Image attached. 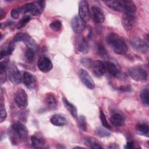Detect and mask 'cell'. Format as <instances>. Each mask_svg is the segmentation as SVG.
<instances>
[{"label":"cell","instance_id":"cell-41","mask_svg":"<svg viewBox=\"0 0 149 149\" xmlns=\"http://www.w3.org/2000/svg\"><path fill=\"white\" fill-rule=\"evenodd\" d=\"M109 148H119V146L116 143H111L109 146Z\"/></svg>","mask_w":149,"mask_h":149},{"label":"cell","instance_id":"cell-37","mask_svg":"<svg viewBox=\"0 0 149 149\" xmlns=\"http://www.w3.org/2000/svg\"><path fill=\"white\" fill-rule=\"evenodd\" d=\"M20 11L19 10V8H15L11 10L10 15L13 19H17L20 16Z\"/></svg>","mask_w":149,"mask_h":149},{"label":"cell","instance_id":"cell-30","mask_svg":"<svg viewBox=\"0 0 149 149\" xmlns=\"http://www.w3.org/2000/svg\"><path fill=\"white\" fill-rule=\"evenodd\" d=\"M78 126L79 127V129L83 131V132H85L87 130V122H86V119L84 116L83 115H80L78 119Z\"/></svg>","mask_w":149,"mask_h":149},{"label":"cell","instance_id":"cell-7","mask_svg":"<svg viewBox=\"0 0 149 149\" xmlns=\"http://www.w3.org/2000/svg\"><path fill=\"white\" fill-rule=\"evenodd\" d=\"M130 44L133 48L139 52L146 54L148 51L147 42L139 37H133L130 40Z\"/></svg>","mask_w":149,"mask_h":149},{"label":"cell","instance_id":"cell-10","mask_svg":"<svg viewBox=\"0 0 149 149\" xmlns=\"http://www.w3.org/2000/svg\"><path fill=\"white\" fill-rule=\"evenodd\" d=\"M71 27L73 31L77 34H81L86 29V23L79 16H74L71 20Z\"/></svg>","mask_w":149,"mask_h":149},{"label":"cell","instance_id":"cell-17","mask_svg":"<svg viewBox=\"0 0 149 149\" xmlns=\"http://www.w3.org/2000/svg\"><path fill=\"white\" fill-rule=\"evenodd\" d=\"M110 120L114 126L120 127L125 123V118L122 113L119 112H113L111 115Z\"/></svg>","mask_w":149,"mask_h":149},{"label":"cell","instance_id":"cell-40","mask_svg":"<svg viewBox=\"0 0 149 149\" xmlns=\"http://www.w3.org/2000/svg\"><path fill=\"white\" fill-rule=\"evenodd\" d=\"M125 148H134V143L133 141H128L126 144L125 146Z\"/></svg>","mask_w":149,"mask_h":149},{"label":"cell","instance_id":"cell-42","mask_svg":"<svg viewBox=\"0 0 149 149\" xmlns=\"http://www.w3.org/2000/svg\"><path fill=\"white\" fill-rule=\"evenodd\" d=\"M4 13H5V12H3V9H1V11H0V18H1V19H2V18L3 17V16H5Z\"/></svg>","mask_w":149,"mask_h":149},{"label":"cell","instance_id":"cell-25","mask_svg":"<svg viewBox=\"0 0 149 149\" xmlns=\"http://www.w3.org/2000/svg\"><path fill=\"white\" fill-rule=\"evenodd\" d=\"M45 102L47 107L49 109H54L56 106V101L55 97L52 93H49L47 95L45 99Z\"/></svg>","mask_w":149,"mask_h":149},{"label":"cell","instance_id":"cell-27","mask_svg":"<svg viewBox=\"0 0 149 149\" xmlns=\"http://www.w3.org/2000/svg\"><path fill=\"white\" fill-rule=\"evenodd\" d=\"M136 130L137 132L147 137H149V127L147 124L139 123L136 126Z\"/></svg>","mask_w":149,"mask_h":149},{"label":"cell","instance_id":"cell-8","mask_svg":"<svg viewBox=\"0 0 149 149\" xmlns=\"http://www.w3.org/2000/svg\"><path fill=\"white\" fill-rule=\"evenodd\" d=\"M90 10L88 3L87 1L83 0L79 3V16L86 23L90 18Z\"/></svg>","mask_w":149,"mask_h":149},{"label":"cell","instance_id":"cell-34","mask_svg":"<svg viewBox=\"0 0 149 149\" xmlns=\"http://www.w3.org/2000/svg\"><path fill=\"white\" fill-rule=\"evenodd\" d=\"M62 27V22L60 20H55L49 24V27L54 30L58 31Z\"/></svg>","mask_w":149,"mask_h":149},{"label":"cell","instance_id":"cell-20","mask_svg":"<svg viewBox=\"0 0 149 149\" xmlns=\"http://www.w3.org/2000/svg\"><path fill=\"white\" fill-rule=\"evenodd\" d=\"M104 3L106 4V5L108 8H109L110 9L113 10L118 11V12H123V5L122 0L107 1H104Z\"/></svg>","mask_w":149,"mask_h":149},{"label":"cell","instance_id":"cell-14","mask_svg":"<svg viewBox=\"0 0 149 149\" xmlns=\"http://www.w3.org/2000/svg\"><path fill=\"white\" fill-rule=\"evenodd\" d=\"M93 20L96 23H101L105 20V15L101 9L97 6H93L90 11Z\"/></svg>","mask_w":149,"mask_h":149},{"label":"cell","instance_id":"cell-3","mask_svg":"<svg viewBox=\"0 0 149 149\" xmlns=\"http://www.w3.org/2000/svg\"><path fill=\"white\" fill-rule=\"evenodd\" d=\"M45 2L44 1H37L24 4L19 8L20 13H30L34 16L41 15L45 8Z\"/></svg>","mask_w":149,"mask_h":149},{"label":"cell","instance_id":"cell-28","mask_svg":"<svg viewBox=\"0 0 149 149\" xmlns=\"http://www.w3.org/2000/svg\"><path fill=\"white\" fill-rule=\"evenodd\" d=\"M140 99L142 102L148 106L149 104V97H148V87H145L140 93Z\"/></svg>","mask_w":149,"mask_h":149},{"label":"cell","instance_id":"cell-33","mask_svg":"<svg viewBox=\"0 0 149 149\" xmlns=\"http://www.w3.org/2000/svg\"><path fill=\"white\" fill-rule=\"evenodd\" d=\"M31 20V17L30 16H25L23 17H22L19 22H18L17 24V29H20L22 27H23V26H24L28 22H29V21Z\"/></svg>","mask_w":149,"mask_h":149},{"label":"cell","instance_id":"cell-19","mask_svg":"<svg viewBox=\"0 0 149 149\" xmlns=\"http://www.w3.org/2000/svg\"><path fill=\"white\" fill-rule=\"evenodd\" d=\"M76 47L80 52L85 54L88 51V45L86 39L83 37H79L76 40Z\"/></svg>","mask_w":149,"mask_h":149},{"label":"cell","instance_id":"cell-22","mask_svg":"<svg viewBox=\"0 0 149 149\" xmlns=\"http://www.w3.org/2000/svg\"><path fill=\"white\" fill-rule=\"evenodd\" d=\"M123 5V12L135 14L136 12V6L135 3L130 0H122Z\"/></svg>","mask_w":149,"mask_h":149},{"label":"cell","instance_id":"cell-16","mask_svg":"<svg viewBox=\"0 0 149 149\" xmlns=\"http://www.w3.org/2000/svg\"><path fill=\"white\" fill-rule=\"evenodd\" d=\"M24 86L29 89H34L36 86V80L35 77L30 72H25L22 77Z\"/></svg>","mask_w":149,"mask_h":149},{"label":"cell","instance_id":"cell-35","mask_svg":"<svg viewBox=\"0 0 149 149\" xmlns=\"http://www.w3.org/2000/svg\"><path fill=\"white\" fill-rule=\"evenodd\" d=\"M97 52L102 58H107L108 56V53L104 47L101 44H98L97 46Z\"/></svg>","mask_w":149,"mask_h":149},{"label":"cell","instance_id":"cell-9","mask_svg":"<svg viewBox=\"0 0 149 149\" xmlns=\"http://www.w3.org/2000/svg\"><path fill=\"white\" fill-rule=\"evenodd\" d=\"M15 101L17 107L24 109L28 105V98L26 91L23 89L19 90L15 95Z\"/></svg>","mask_w":149,"mask_h":149},{"label":"cell","instance_id":"cell-5","mask_svg":"<svg viewBox=\"0 0 149 149\" xmlns=\"http://www.w3.org/2000/svg\"><path fill=\"white\" fill-rule=\"evenodd\" d=\"M20 41L23 42L27 45V47L31 48L34 50H36L38 48V45L36 41L27 34L21 33L16 34L13 38V42L15 43Z\"/></svg>","mask_w":149,"mask_h":149},{"label":"cell","instance_id":"cell-6","mask_svg":"<svg viewBox=\"0 0 149 149\" xmlns=\"http://www.w3.org/2000/svg\"><path fill=\"white\" fill-rule=\"evenodd\" d=\"M7 68L9 78L10 81L15 85L19 84L22 80L23 76H22V74L16 66L13 64H11L10 65H8Z\"/></svg>","mask_w":149,"mask_h":149},{"label":"cell","instance_id":"cell-18","mask_svg":"<svg viewBox=\"0 0 149 149\" xmlns=\"http://www.w3.org/2000/svg\"><path fill=\"white\" fill-rule=\"evenodd\" d=\"M31 145L33 148H42L45 147V141L41 134L37 133L31 137Z\"/></svg>","mask_w":149,"mask_h":149},{"label":"cell","instance_id":"cell-21","mask_svg":"<svg viewBox=\"0 0 149 149\" xmlns=\"http://www.w3.org/2000/svg\"><path fill=\"white\" fill-rule=\"evenodd\" d=\"M50 122L56 126H63L67 123L66 119L59 114L54 115L50 119Z\"/></svg>","mask_w":149,"mask_h":149},{"label":"cell","instance_id":"cell-31","mask_svg":"<svg viewBox=\"0 0 149 149\" xmlns=\"http://www.w3.org/2000/svg\"><path fill=\"white\" fill-rule=\"evenodd\" d=\"M34 56H35L34 50L31 48L27 47L25 52V57L27 62H33L34 59Z\"/></svg>","mask_w":149,"mask_h":149},{"label":"cell","instance_id":"cell-4","mask_svg":"<svg viewBox=\"0 0 149 149\" xmlns=\"http://www.w3.org/2000/svg\"><path fill=\"white\" fill-rule=\"evenodd\" d=\"M129 74L133 80L137 81L144 82L147 80V72L144 69L139 66H135L129 69Z\"/></svg>","mask_w":149,"mask_h":149},{"label":"cell","instance_id":"cell-26","mask_svg":"<svg viewBox=\"0 0 149 149\" xmlns=\"http://www.w3.org/2000/svg\"><path fill=\"white\" fill-rule=\"evenodd\" d=\"M86 143L87 145H88L91 148L95 149H101L104 147L101 145V144L95 139L93 137H87L85 139Z\"/></svg>","mask_w":149,"mask_h":149},{"label":"cell","instance_id":"cell-38","mask_svg":"<svg viewBox=\"0 0 149 149\" xmlns=\"http://www.w3.org/2000/svg\"><path fill=\"white\" fill-rule=\"evenodd\" d=\"M0 107H1V122H2L6 119L7 114H6L5 107L2 104H1Z\"/></svg>","mask_w":149,"mask_h":149},{"label":"cell","instance_id":"cell-39","mask_svg":"<svg viewBox=\"0 0 149 149\" xmlns=\"http://www.w3.org/2000/svg\"><path fill=\"white\" fill-rule=\"evenodd\" d=\"M81 62L82 63L86 66H87V67H91V64H92V62L93 61L90 59H83L82 61H81Z\"/></svg>","mask_w":149,"mask_h":149},{"label":"cell","instance_id":"cell-24","mask_svg":"<svg viewBox=\"0 0 149 149\" xmlns=\"http://www.w3.org/2000/svg\"><path fill=\"white\" fill-rule=\"evenodd\" d=\"M105 66H106V70L108 71V72L112 76H116L119 73V70L116 65L113 63L112 62L108 61L105 63Z\"/></svg>","mask_w":149,"mask_h":149},{"label":"cell","instance_id":"cell-1","mask_svg":"<svg viewBox=\"0 0 149 149\" xmlns=\"http://www.w3.org/2000/svg\"><path fill=\"white\" fill-rule=\"evenodd\" d=\"M107 42L117 54L125 55L127 52V46L124 39L115 33H111L107 36Z\"/></svg>","mask_w":149,"mask_h":149},{"label":"cell","instance_id":"cell-36","mask_svg":"<svg viewBox=\"0 0 149 149\" xmlns=\"http://www.w3.org/2000/svg\"><path fill=\"white\" fill-rule=\"evenodd\" d=\"M96 133L99 136H100L101 137H107L110 135V133L108 130H107L106 129H103L102 127H99L97 129Z\"/></svg>","mask_w":149,"mask_h":149},{"label":"cell","instance_id":"cell-32","mask_svg":"<svg viewBox=\"0 0 149 149\" xmlns=\"http://www.w3.org/2000/svg\"><path fill=\"white\" fill-rule=\"evenodd\" d=\"M100 118L101 121V123H102V126L107 129H110L111 126L107 122L106 116H105L104 113L103 112V111H100Z\"/></svg>","mask_w":149,"mask_h":149},{"label":"cell","instance_id":"cell-11","mask_svg":"<svg viewBox=\"0 0 149 149\" xmlns=\"http://www.w3.org/2000/svg\"><path fill=\"white\" fill-rule=\"evenodd\" d=\"M135 14L123 12L122 17V23L126 30L129 31L133 29L135 23Z\"/></svg>","mask_w":149,"mask_h":149},{"label":"cell","instance_id":"cell-23","mask_svg":"<svg viewBox=\"0 0 149 149\" xmlns=\"http://www.w3.org/2000/svg\"><path fill=\"white\" fill-rule=\"evenodd\" d=\"M62 102L65 107L70 113L73 117L76 118L77 117V110L76 107L73 104L70 102L65 97L62 98Z\"/></svg>","mask_w":149,"mask_h":149},{"label":"cell","instance_id":"cell-13","mask_svg":"<svg viewBox=\"0 0 149 149\" xmlns=\"http://www.w3.org/2000/svg\"><path fill=\"white\" fill-rule=\"evenodd\" d=\"M91 68L92 69L93 72L96 76L100 77L104 74L106 72L105 63L102 61L96 60L93 61Z\"/></svg>","mask_w":149,"mask_h":149},{"label":"cell","instance_id":"cell-12","mask_svg":"<svg viewBox=\"0 0 149 149\" xmlns=\"http://www.w3.org/2000/svg\"><path fill=\"white\" fill-rule=\"evenodd\" d=\"M79 77L82 83L89 89H93L95 87V83L90 74L84 69H80L79 72Z\"/></svg>","mask_w":149,"mask_h":149},{"label":"cell","instance_id":"cell-29","mask_svg":"<svg viewBox=\"0 0 149 149\" xmlns=\"http://www.w3.org/2000/svg\"><path fill=\"white\" fill-rule=\"evenodd\" d=\"M14 49H15L14 42H10L6 48L1 50V59H2L4 56H5L6 55H9L12 54V53L14 51Z\"/></svg>","mask_w":149,"mask_h":149},{"label":"cell","instance_id":"cell-15","mask_svg":"<svg viewBox=\"0 0 149 149\" xmlns=\"http://www.w3.org/2000/svg\"><path fill=\"white\" fill-rule=\"evenodd\" d=\"M37 66L41 72L46 73L52 69L53 65L51 61L48 58L41 56L38 60Z\"/></svg>","mask_w":149,"mask_h":149},{"label":"cell","instance_id":"cell-2","mask_svg":"<svg viewBox=\"0 0 149 149\" xmlns=\"http://www.w3.org/2000/svg\"><path fill=\"white\" fill-rule=\"evenodd\" d=\"M11 135L12 140L15 143L17 140L22 141H26L28 139V130L27 127L20 122L14 123L12 126Z\"/></svg>","mask_w":149,"mask_h":149}]
</instances>
